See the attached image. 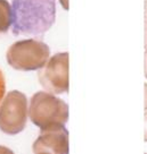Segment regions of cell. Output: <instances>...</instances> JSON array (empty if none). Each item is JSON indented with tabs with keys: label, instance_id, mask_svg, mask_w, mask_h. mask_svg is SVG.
<instances>
[{
	"label": "cell",
	"instance_id": "cell-7",
	"mask_svg": "<svg viewBox=\"0 0 147 154\" xmlns=\"http://www.w3.org/2000/svg\"><path fill=\"white\" fill-rule=\"evenodd\" d=\"M11 26V7L7 0H0V34L6 33Z\"/></svg>",
	"mask_w": 147,
	"mask_h": 154
},
{
	"label": "cell",
	"instance_id": "cell-8",
	"mask_svg": "<svg viewBox=\"0 0 147 154\" xmlns=\"http://www.w3.org/2000/svg\"><path fill=\"white\" fill-rule=\"evenodd\" d=\"M6 93V81H5V76L2 72L0 70V104H1V101L5 96Z\"/></svg>",
	"mask_w": 147,
	"mask_h": 154
},
{
	"label": "cell",
	"instance_id": "cell-4",
	"mask_svg": "<svg viewBox=\"0 0 147 154\" xmlns=\"http://www.w3.org/2000/svg\"><path fill=\"white\" fill-rule=\"evenodd\" d=\"M28 99L20 91H10L0 104V129L5 134L16 135L23 131L28 120Z\"/></svg>",
	"mask_w": 147,
	"mask_h": 154
},
{
	"label": "cell",
	"instance_id": "cell-16",
	"mask_svg": "<svg viewBox=\"0 0 147 154\" xmlns=\"http://www.w3.org/2000/svg\"><path fill=\"white\" fill-rule=\"evenodd\" d=\"M38 154H47V153H38Z\"/></svg>",
	"mask_w": 147,
	"mask_h": 154
},
{
	"label": "cell",
	"instance_id": "cell-9",
	"mask_svg": "<svg viewBox=\"0 0 147 154\" xmlns=\"http://www.w3.org/2000/svg\"><path fill=\"white\" fill-rule=\"evenodd\" d=\"M0 154H14V152L10 149H8V147L0 145Z\"/></svg>",
	"mask_w": 147,
	"mask_h": 154
},
{
	"label": "cell",
	"instance_id": "cell-1",
	"mask_svg": "<svg viewBox=\"0 0 147 154\" xmlns=\"http://www.w3.org/2000/svg\"><path fill=\"white\" fill-rule=\"evenodd\" d=\"M10 7L14 35H42L56 19L55 0H13Z\"/></svg>",
	"mask_w": 147,
	"mask_h": 154
},
{
	"label": "cell",
	"instance_id": "cell-2",
	"mask_svg": "<svg viewBox=\"0 0 147 154\" xmlns=\"http://www.w3.org/2000/svg\"><path fill=\"white\" fill-rule=\"evenodd\" d=\"M29 116L31 121L41 130L60 127L69 119V106L51 93L37 92L30 102Z\"/></svg>",
	"mask_w": 147,
	"mask_h": 154
},
{
	"label": "cell",
	"instance_id": "cell-13",
	"mask_svg": "<svg viewBox=\"0 0 147 154\" xmlns=\"http://www.w3.org/2000/svg\"><path fill=\"white\" fill-rule=\"evenodd\" d=\"M145 76L147 78V50L145 51Z\"/></svg>",
	"mask_w": 147,
	"mask_h": 154
},
{
	"label": "cell",
	"instance_id": "cell-11",
	"mask_svg": "<svg viewBox=\"0 0 147 154\" xmlns=\"http://www.w3.org/2000/svg\"><path fill=\"white\" fill-rule=\"evenodd\" d=\"M144 138L147 142V112H145V131H144Z\"/></svg>",
	"mask_w": 147,
	"mask_h": 154
},
{
	"label": "cell",
	"instance_id": "cell-14",
	"mask_svg": "<svg viewBox=\"0 0 147 154\" xmlns=\"http://www.w3.org/2000/svg\"><path fill=\"white\" fill-rule=\"evenodd\" d=\"M145 109L147 110V84H145Z\"/></svg>",
	"mask_w": 147,
	"mask_h": 154
},
{
	"label": "cell",
	"instance_id": "cell-12",
	"mask_svg": "<svg viewBox=\"0 0 147 154\" xmlns=\"http://www.w3.org/2000/svg\"><path fill=\"white\" fill-rule=\"evenodd\" d=\"M145 29H147V0H145Z\"/></svg>",
	"mask_w": 147,
	"mask_h": 154
},
{
	"label": "cell",
	"instance_id": "cell-10",
	"mask_svg": "<svg viewBox=\"0 0 147 154\" xmlns=\"http://www.w3.org/2000/svg\"><path fill=\"white\" fill-rule=\"evenodd\" d=\"M60 5L65 10H69V0H59Z\"/></svg>",
	"mask_w": 147,
	"mask_h": 154
},
{
	"label": "cell",
	"instance_id": "cell-6",
	"mask_svg": "<svg viewBox=\"0 0 147 154\" xmlns=\"http://www.w3.org/2000/svg\"><path fill=\"white\" fill-rule=\"evenodd\" d=\"M69 131L64 126L41 130L33 143L34 154H69Z\"/></svg>",
	"mask_w": 147,
	"mask_h": 154
},
{
	"label": "cell",
	"instance_id": "cell-15",
	"mask_svg": "<svg viewBox=\"0 0 147 154\" xmlns=\"http://www.w3.org/2000/svg\"><path fill=\"white\" fill-rule=\"evenodd\" d=\"M145 49L147 50V29H145Z\"/></svg>",
	"mask_w": 147,
	"mask_h": 154
},
{
	"label": "cell",
	"instance_id": "cell-5",
	"mask_svg": "<svg viewBox=\"0 0 147 154\" xmlns=\"http://www.w3.org/2000/svg\"><path fill=\"white\" fill-rule=\"evenodd\" d=\"M38 76L40 84L48 93L62 94L69 92V53L59 52L49 58Z\"/></svg>",
	"mask_w": 147,
	"mask_h": 154
},
{
	"label": "cell",
	"instance_id": "cell-3",
	"mask_svg": "<svg viewBox=\"0 0 147 154\" xmlns=\"http://www.w3.org/2000/svg\"><path fill=\"white\" fill-rule=\"evenodd\" d=\"M50 50L47 44L35 38L21 40L11 44L6 58L10 67L16 70L31 72L41 69L47 63Z\"/></svg>",
	"mask_w": 147,
	"mask_h": 154
}]
</instances>
